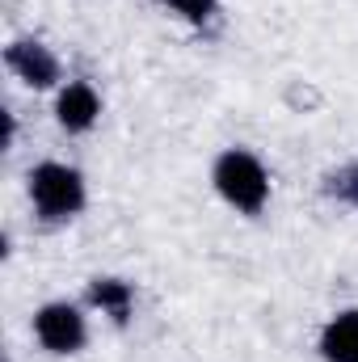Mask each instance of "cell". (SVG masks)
<instances>
[{
    "label": "cell",
    "instance_id": "cell-1",
    "mask_svg": "<svg viewBox=\"0 0 358 362\" xmlns=\"http://www.w3.org/2000/svg\"><path fill=\"white\" fill-rule=\"evenodd\" d=\"M215 194L236 211V215H262L270 202V169L249 148H224L211 165Z\"/></svg>",
    "mask_w": 358,
    "mask_h": 362
},
{
    "label": "cell",
    "instance_id": "cell-2",
    "mask_svg": "<svg viewBox=\"0 0 358 362\" xmlns=\"http://www.w3.org/2000/svg\"><path fill=\"white\" fill-rule=\"evenodd\" d=\"M30 206L42 223H68L85 211L89 189H85V173L76 165L64 160H38L30 169Z\"/></svg>",
    "mask_w": 358,
    "mask_h": 362
},
{
    "label": "cell",
    "instance_id": "cell-3",
    "mask_svg": "<svg viewBox=\"0 0 358 362\" xmlns=\"http://www.w3.org/2000/svg\"><path fill=\"white\" fill-rule=\"evenodd\" d=\"M34 341L47 350V354H81L89 346V320H85V308L81 303H68V299H51L34 312Z\"/></svg>",
    "mask_w": 358,
    "mask_h": 362
},
{
    "label": "cell",
    "instance_id": "cell-4",
    "mask_svg": "<svg viewBox=\"0 0 358 362\" xmlns=\"http://www.w3.org/2000/svg\"><path fill=\"white\" fill-rule=\"evenodd\" d=\"M4 68L25 85V89H55L59 85V59H55V51L47 47V42H38V38H13L8 47H4Z\"/></svg>",
    "mask_w": 358,
    "mask_h": 362
},
{
    "label": "cell",
    "instance_id": "cell-5",
    "mask_svg": "<svg viewBox=\"0 0 358 362\" xmlns=\"http://www.w3.org/2000/svg\"><path fill=\"white\" fill-rule=\"evenodd\" d=\"M101 118V93L93 89L89 81H68L55 93V122L68 131V135H85L97 127Z\"/></svg>",
    "mask_w": 358,
    "mask_h": 362
},
{
    "label": "cell",
    "instance_id": "cell-6",
    "mask_svg": "<svg viewBox=\"0 0 358 362\" xmlns=\"http://www.w3.org/2000/svg\"><path fill=\"white\" fill-rule=\"evenodd\" d=\"M316 350L325 362H358V308H346L325 320Z\"/></svg>",
    "mask_w": 358,
    "mask_h": 362
},
{
    "label": "cell",
    "instance_id": "cell-7",
    "mask_svg": "<svg viewBox=\"0 0 358 362\" xmlns=\"http://www.w3.org/2000/svg\"><path fill=\"white\" fill-rule=\"evenodd\" d=\"M89 308L93 312H101V316H110L114 325H127L131 320V312H135V286L127 282V278H93L89 282Z\"/></svg>",
    "mask_w": 358,
    "mask_h": 362
},
{
    "label": "cell",
    "instance_id": "cell-8",
    "mask_svg": "<svg viewBox=\"0 0 358 362\" xmlns=\"http://www.w3.org/2000/svg\"><path fill=\"white\" fill-rule=\"evenodd\" d=\"M165 13H173L185 25H207L215 13H219V0H156Z\"/></svg>",
    "mask_w": 358,
    "mask_h": 362
},
{
    "label": "cell",
    "instance_id": "cell-9",
    "mask_svg": "<svg viewBox=\"0 0 358 362\" xmlns=\"http://www.w3.org/2000/svg\"><path fill=\"white\" fill-rule=\"evenodd\" d=\"M337 202H346V206H354L358 211V160L354 165H346V169H337L333 177H329V185H325Z\"/></svg>",
    "mask_w": 358,
    "mask_h": 362
}]
</instances>
